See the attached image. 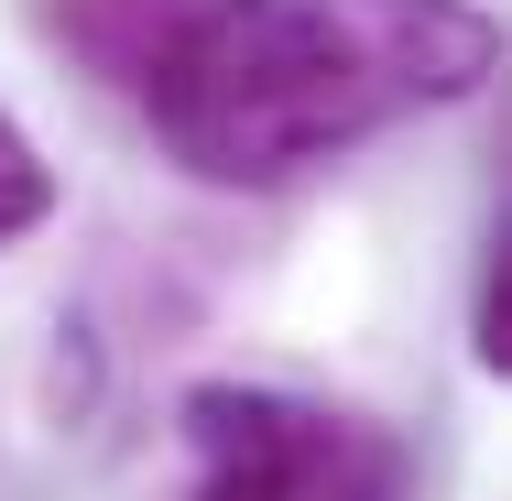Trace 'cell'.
Listing matches in <instances>:
<instances>
[{
	"label": "cell",
	"instance_id": "1",
	"mask_svg": "<svg viewBox=\"0 0 512 501\" xmlns=\"http://www.w3.org/2000/svg\"><path fill=\"white\" fill-rule=\"evenodd\" d=\"M491 55L502 33L469 0H186L131 99L186 175L284 186L404 109L469 99Z\"/></svg>",
	"mask_w": 512,
	"mask_h": 501
},
{
	"label": "cell",
	"instance_id": "2",
	"mask_svg": "<svg viewBox=\"0 0 512 501\" xmlns=\"http://www.w3.org/2000/svg\"><path fill=\"white\" fill-rule=\"evenodd\" d=\"M207 480L197 501H393L404 491V447L338 403H295L262 382H207L186 393Z\"/></svg>",
	"mask_w": 512,
	"mask_h": 501
},
{
	"label": "cell",
	"instance_id": "3",
	"mask_svg": "<svg viewBox=\"0 0 512 501\" xmlns=\"http://www.w3.org/2000/svg\"><path fill=\"white\" fill-rule=\"evenodd\" d=\"M175 11L186 0H55V33L99 66L109 88H142L153 55H164V33H175Z\"/></svg>",
	"mask_w": 512,
	"mask_h": 501
},
{
	"label": "cell",
	"instance_id": "4",
	"mask_svg": "<svg viewBox=\"0 0 512 501\" xmlns=\"http://www.w3.org/2000/svg\"><path fill=\"white\" fill-rule=\"evenodd\" d=\"M44 207H55V175H44V153H33V142L0 120V240H22Z\"/></svg>",
	"mask_w": 512,
	"mask_h": 501
},
{
	"label": "cell",
	"instance_id": "5",
	"mask_svg": "<svg viewBox=\"0 0 512 501\" xmlns=\"http://www.w3.org/2000/svg\"><path fill=\"white\" fill-rule=\"evenodd\" d=\"M480 360H512V229L491 240V273H480Z\"/></svg>",
	"mask_w": 512,
	"mask_h": 501
}]
</instances>
